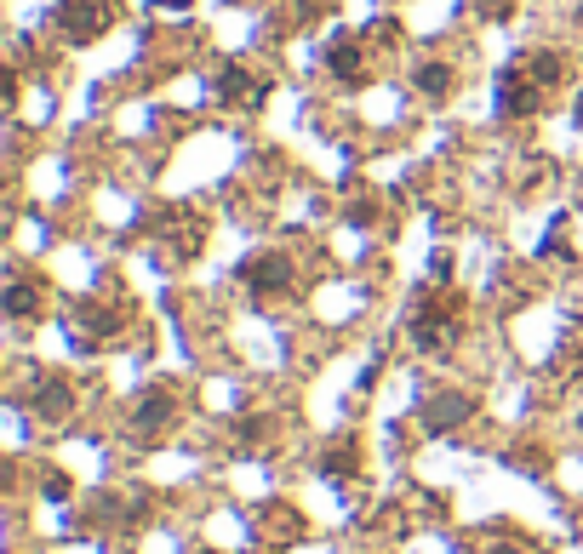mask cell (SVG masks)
I'll return each instance as SVG.
<instances>
[{
  "instance_id": "6da1fadb",
  "label": "cell",
  "mask_w": 583,
  "mask_h": 554,
  "mask_svg": "<svg viewBox=\"0 0 583 554\" xmlns=\"http://www.w3.org/2000/svg\"><path fill=\"white\" fill-rule=\"evenodd\" d=\"M412 343L429 349V355H441L458 343V303L452 297H423L418 309H412Z\"/></svg>"
},
{
  "instance_id": "7a4b0ae2",
  "label": "cell",
  "mask_w": 583,
  "mask_h": 554,
  "mask_svg": "<svg viewBox=\"0 0 583 554\" xmlns=\"http://www.w3.org/2000/svg\"><path fill=\"white\" fill-rule=\"evenodd\" d=\"M241 280H246V292H258V297H286L292 292V263L281 252H258V258L241 263Z\"/></svg>"
},
{
  "instance_id": "3957f363",
  "label": "cell",
  "mask_w": 583,
  "mask_h": 554,
  "mask_svg": "<svg viewBox=\"0 0 583 554\" xmlns=\"http://www.w3.org/2000/svg\"><path fill=\"white\" fill-rule=\"evenodd\" d=\"M538 98H543V86L526 75V69H509V75L498 80V115H503V120L538 115Z\"/></svg>"
},
{
  "instance_id": "277c9868",
  "label": "cell",
  "mask_w": 583,
  "mask_h": 554,
  "mask_svg": "<svg viewBox=\"0 0 583 554\" xmlns=\"http://www.w3.org/2000/svg\"><path fill=\"white\" fill-rule=\"evenodd\" d=\"M475 412V400L469 395H458V389H446V395H429L423 400V429H435V435H446V429H458L463 417Z\"/></svg>"
},
{
  "instance_id": "5b68a950",
  "label": "cell",
  "mask_w": 583,
  "mask_h": 554,
  "mask_svg": "<svg viewBox=\"0 0 583 554\" xmlns=\"http://www.w3.org/2000/svg\"><path fill=\"white\" fill-rule=\"evenodd\" d=\"M58 23L69 29V40H92V35H103L109 12H103L98 0H63V6H58Z\"/></svg>"
},
{
  "instance_id": "8992f818",
  "label": "cell",
  "mask_w": 583,
  "mask_h": 554,
  "mask_svg": "<svg viewBox=\"0 0 583 554\" xmlns=\"http://www.w3.org/2000/svg\"><path fill=\"white\" fill-rule=\"evenodd\" d=\"M172 417H178V400L166 395V389H149V395H138V406H132V423H138V435H161Z\"/></svg>"
},
{
  "instance_id": "52a82bcc",
  "label": "cell",
  "mask_w": 583,
  "mask_h": 554,
  "mask_svg": "<svg viewBox=\"0 0 583 554\" xmlns=\"http://www.w3.org/2000/svg\"><path fill=\"white\" fill-rule=\"evenodd\" d=\"M326 69H332L338 80H349V86H355V80L366 75V52L355 46V40H332V52H326Z\"/></svg>"
},
{
  "instance_id": "ba28073f",
  "label": "cell",
  "mask_w": 583,
  "mask_h": 554,
  "mask_svg": "<svg viewBox=\"0 0 583 554\" xmlns=\"http://www.w3.org/2000/svg\"><path fill=\"white\" fill-rule=\"evenodd\" d=\"M35 412H41L46 423H63V417L75 412V395H69V389H63L58 377H46L41 389H35Z\"/></svg>"
},
{
  "instance_id": "9c48e42d",
  "label": "cell",
  "mask_w": 583,
  "mask_h": 554,
  "mask_svg": "<svg viewBox=\"0 0 583 554\" xmlns=\"http://www.w3.org/2000/svg\"><path fill=\"white\" fill-rule=\"evenodd\" d=\"M218 92H223V98H235V103H258L263 98V86L246 75V69H223V75H218Z\"/></svg>"
},
{
  "instance_id": "30bf717a",
  "label": "cell",
  "mask_w": 583,
  "mask_h": 554,
  "mask_svg": "<svg viewBox=\"0 0 583 554\" xmlns=\"http://www.w3.org/2000/svg\"><path fill=\"white\" fill-rule=\"evenodd\" d=\"M412 80H418V92H423V98H446L458 75H452L446 63H418V75H412Z\"/></svg>"
},
{
  "instance_id": "8fae6325",
  "label": "cell",
  "mask_w": 583,
  "mask_h": 554,
  "mask_svg": "<svg viewBox=\"0 0 583 554\" xmlns=\"http://www.w3.org/2000/svg\"><path fill=\"white\" fill-rule=\"evenodd\" d=\"M41 309V292L29 286V280H18V286H6V315H18V320H29Z\"/></svg>"
},
{
  "instance_id": "7c38bea8",
  "label": "cell",
  "mask_w": 583,
  "mask_h": 554,
  "mask_svg": "<svg viewBox=\"0 0 583 554\" xmlns=\"http://www.w3.org/2000/svg\"><path fill=\"white\" fill-rule=\"evenodd\" d=\"M526 75L538 80V86H555V80H561L566 69H561V58H549V52H538V58L526 63Z\"/></svg>"
},
{
  "instance_id": "4fadbf2b",
  "label": "cell",
  "mask_w": 583,
  "mask_h": 554,
  "mask_svg": "<svg viewBox=\"0 0 583 554\" xmlns=\"http://www.w3.org/2000/svg\"><path fill=\"white\" fill-rule=\"evenodd\" d=\"M481 12L486 18H509V0H481Z\"/></svg>"
}]
</instances>
